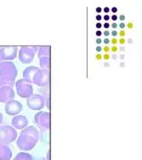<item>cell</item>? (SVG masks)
I'll use <instances>...</instances> for the list:
<instances>
[{
  "label": "cell",
  "instance_id": "obj_37",
  "mask_svg": "<svg viewBox=\"0 0 142 160\" xmlns=\"http://www.w3.org/2000/svg\"><path fill=\"white\" fill-rule=\"evenodd\" d=\"M111 10L112 11V13H117V7H113V8H111Z\"/></svg>",
  "mask_w": 142,
  "mask_h": 160
},
{
  "label": "cell",
  "instance_id": "obj_11",
  "mask_svg": "<svg viewBox=\"0 0 142 160\" xmlns=\"http://www.w3.org/2000/svg\"><path fill=\"white\" fill-rule=\"evenodd\" d=\"M15 98V91L12 87H0V102L7 103Z\"/></svg>",
  "mask_w": 142,
  "mask_h": 160
},
{
  "label": "cell",
  "instance_id": "obj_5",
  "mask_svg": "<svg viewBox=\"0 0 142 160\" xmlns=\"http://www.w3.org/2000/svg\"><path fill=\"white\" fill-rule=\"evenodd\" d=\"M37 50V46H22L19 51V61L23 64L31 63L33 61L35 53Z\"/></svg>",
  "mask_w": 142,
  "mask_h": 160
},
{
  "label": "cell",
  "instance_id": "obj_10",
  "mask_svg": "<svg viewBox=\"0 0 142 160\" xmlns=\"http://www.w3.org/2000/svg\"><path fill=\"white\" fill-rule=\"evenodd\" d=\"M5 112L10 116L18 115L23 109V106L20 102L16 100H11L10 102H7L5 105Z\"/></svg>",
  "mask_w": 142,
  "mask_h": 160
},
{
  "label": "cell",
  "instance_id": "obj_13",
  "mask_svg": "<svg viewBox=\"0 0 142 160\" xmlns=\"http://www.w3.org/2000/svg\"><path fill=\"white\" fill-rule=\"evenodd\" d=\"M38 70H39V68L37 67H28L23 71V78L32 84L35 75Z\"/></svg>",
  "mask_w": 142,
  "mask_h": 160
},
{
  "label": "cell",
  "instance_id": "obj_26",
  "mask_svg": "<svg viewBox=\"0 0 142 160\" xmlns=\"http://www.w3.org/2000/svg\"><path fill=\"white\" fill-rule=\"evenodd\" d=\"M110 55L109 54H104L103 56H102V59H104L105 61H108L109 59H110Z\"/></svg>",
  "mask_w": 142,
  "mask_h": 160
},
{
  "label": "cell",
  "instance_id": "obj_40",
  "mask_svg": "<svg viewBox=\"0 0 142 160\" xmlns=\"http://www.w3.org/2000/svg\"><path fill=\"white\" fill-rule=\"evenodd\" d=\"M118 18L120 19L121 21H124V20H125V16H124V15H121Z\"/></svg>",
  "mask_w": 142,
  "mask_h": 160
},
{
  "label": "cell",
  "instance_id": "obj_36",
  "mask_svg": "<svg viewBox=\"0 0 142 160\" xmlns=\"http://www.w3.org/2000/svg\"><path fill=\"white\" fill-rule=\"evenodd\" d=\"M111 18L112 21H117V19H118V17H117V16H116V15H113V16H111Z\"/></svg>",
  "mask_w": 142,
  "mask_h": 160
},
{
  "label": "cell",
  "instance_id": "obj_12",
  "mask_svg": "<svg viewBox=\"0 0 142 160\" xmlns=\"http://www.w3.org/2000/svg\"><path fill=\"white\" fill-rule=\"evenodd\" d=\"M11 123L16 129H24L28 126V120L23 115H16L11 121Z\"/></svg>",
  "mask_w": 142,
  "mask_h": 160
},
{
  "label": "cell",
  "instance_id": "obj_16",
  "mask_svg": "<svg viewBox=\"0 0 142 160\" xmlns=\"http://www.w3.org/2000/svg\"><path fill=\"white\" fill-rule=\"evenodd\" d=\"M38 59H39V63H40L42 69L49 71L50 65V56H44V57H40Z\"/></svg>",
  "mask_w": 142,
  "mask_h": 160
},
{
  "label": "cell",
  "instance_id": "obj_32",
  "mask_svg": "<svg viewBox=\"0 0 142 160\" xmlns=\"http://www.w3.org/2000/svg\"><path fill=\"white\" fill-rule=\"evenodd\" d=\"M103 35H104L105 37H108L109 35H110V32L107 31V30H105V31H104V32H103Z\"/></svg>",
  "mask_w": 142,
  "mask_h": 160
},
{
  "label": "cell",
  "instance_id": "obj_20",
  "mask_svg": "<svg viewBox=\"0 0 142 160\" xmlns=\"http://www.w3.org/2000/svg\"><path fill=\"white\" fill-rule=\"evenodd\" d=\"M117 43H119L121 45H124L126 43V39L124 38H120L119 39H117Z\"/></svg>",
  "mask_w": 142,
  "mask_h": 160
},
{
  "label": "cell",
  "instance_id": "obj_23",
  "mask_svg": "<svg viewBox=\"0 0 142 160\" xmlns=\"http://www.w3.org/2000/svg\"><path fill=\"white\" fill-rule=\"evenodd\" d=\"M110 43L112 44V45H117V38H112L111 40H110Z\"/></svg>",
  "mask_w": 142,
  "mask_h": 160
},
{
  "label": "cell",
  "instance_id": "obj_47",
  "mask_svg": "<svg viewBox=\"0 0 142 160\" xmlns=\"http://www.w3.org/2000/svg\"><path fill=\"white\" fill-rule=\"evenodd\" d=\"M126 42H128L129 43H133V40L131 39V38H129L128 40H126Z\"/></svg>",
  "mask_w": 142,
  "mask_h": 160
},
{
  "label": "cell",
  "instance_id": "obj_19",
  "mask_svg": "<svg viewBox=\"0 0 142 160\" xmlns=\"http://www.w3.org/2000/svg\"><path fill=\"white\" fill-rule=\"evenodd\" d=\"M110 49H111V51L112 53H117L119 50V48H118L117 45H112L111 48H110Z\"/></svg>",
  "mask_w": 142,
  "mask_h": 160
},
{
  "label": "cell",
  "instance_id": "obj_7",
  "mask_svg": "<svg viewBox=\"0 0 142 160\" xmlns=\"http://www.w3.org/2000/svg\"><path fill=\"white\" fill-rule=\"evenodd\" d=\"M18 48L16 46H3L0 48V58L2 62H11L17 57Z\"/></svg>",
  "mask_w": 142,
  "mask_h": 160
},
{
  "label": "cell",
  "instance_id": "obj_34",
  "mask_svg": "<svg viewBox=\"0 0 142 160\" xmlns=\"http://www.w3.org/2000/svg\"><path fill=\"white\" fill-rule=\"evenodd\" d=\"M103 27H104V28H105V29H108V28H110V24H109L108 22H105V24L103 25Z\"/></svg>",
  "mask_w": 142,
  "mask_h": 160
},
{
  "label": "cell",
  "instance_id": "obj_15",
  "mask_svg": "<svg viewBox=\"0 0 142 160\" xmlns=\"http://www.w3.org/2000/svg\"><path fill=\"white\" fill-rule=\"evenodd\" d=\"M37 56L38 58L44 57V56H50V46H41L38 47L37 50Z\"/></svg>",
  "mask_w": 142,
  "mask_h": 160
},
{
  "label": "cell",
  "instance_id": "obj_21",
  "mask_svg": "<svg viewBox=\"0 0 142 160\" xmlns=\"http://www.w3.org/2000/svg\"><path fill=\"white\" fill-rule=\"evenodd\" d=\"M102 50L105 52V54H108L110 51H111V49H110V47L108 45H105V46L102 48Z\"/></svg>",
  "mask_w": 142,
  "mask_h": 160
},
{
  "label": "cell",
  "instance_id": "obj_1",
  "mask_svg": "<svg viewBox=\"0 0 142 160\" xmlns=\"http://www.w3.org/2000/svg\"><path fill=\"white\" fill-rule=\"evenodd\" d=\"M39 140V132L36 127L27 126L22 131L16 140V145L22 152L31 151Z\"/></svg>",
  "mask_w": 142,
  "mask_h": 160
},
{
  "label": "cell",
  "instance_id": "obj_2",
  "mask_svg": "<svg viewBox=\"0 0 142 160\" xmlns=\"http://www.w3.org/2000/svg\"><path fill=\"white\" fill-rule=\"evenodd\" d=\"M17 69L12 62H2L0 63V87H12L17 76Z\"/></svg>",
  "mask_w": 142,
  "mask_h": 160
},
{
  "label": "cell",
  "instance_id": "obj_3",
  "mask_svg": "<svg viewBox=\"0 0 142 160\" xmlns=\"http://www.w3.org/2000/svg\"><path fill=\"white\" fill-rule=\"evenodd\" d=\"M17 138L16 129L9 124H0V144L9 145Z\"/></svg>",
  "mask_w": 142,
  "mask_h": 160
},
{
  "label": "cell",
  "instance_id": "obj_35",
  "mask_svg": "<svg viewBox=\"0 0 142 160\" xmlns=\"http://www.w3.org/2000/svg\"><path fill=\"white\" fill-rule=\"evenodd\" d=\"M101 42H102V40L100 39V38H98L95 40V43H97V44H100V43H101Z\"/></svg>",
  "mask_w": 142,
  "mask_h": 160
},
{
  "label": "cell",
  "instance_id": "obj_48",
  "mask_svg": "<svg viewBox=\"0 0 142 160\" xmlns=\"http://www.w3.org/2000/svg\"><path fill=\"white\" fill-rule=\"evenodd\" d=\"M117 55H115V54L114 55H112V59H113V60H117Z\"/></svg>",
  "mask_w": 142,
  "mask_h": 160
},
{
  "label": "cell",
  "instance_id": "obj_28",
  "mask_svg": "<svg viewBox=\"0 0 142 160\" xmlns=\"http://www.w3.org/2000/svg\"><path fill=\"white\" fill-rule=\"evenodd\" d=\"M95 58L97 61H100L102 59V55H100V53H97V54H95Z\"/></svg>",
  "mask_w": 142,
  "mask_h": 160
},
{
  "label": "cell",
  "instance_id": "obj_46",
  "mask_svg": "<svg viewBox=\"0 0 142 160\" xmlns=\"http://www.w3.org/2000/svg\"><path fill=\"white\" fill-rule=\"evenodd\" d=\"M2 122H3V115L0 112V124L2 123Z\"/></svg>",
  "mask_w": 142,
  "mask_h": 160
},
{
  "label": "cell",
  "instance_id": "obj_41",
  "mask_svg": "<svg viewBox=\"0 0 142 160\" xmlns=\"http://www.w3.org/2000/svg\"><path fill=\"white\" fill-rule=\"evenodd\" d=\"M32 160H46V158H34Z\"/></svg>",
  "mask_w": 142,
  "mask_h": 160
},
{
  "label": "cell",
  "instance_id": "obj_18",
  "mask_svg": "<svg viewBox=\"0 0 142 160\" xmlns=\"http://www.w3.org/2000/svg\"><path fill=\"white\" fill-rule=\"evenodd\" d=\"M38 92H40V95L42 96H43V97H44V99L50 98V86H49V85H48V86L43 87V88L39 89Z\"/></svg>",
  "mask_w": 142,
  "mask_h": 160
},
{
  "label": "cell",
  "instance_id": "obj_49",
  "mask_svg": "<svg viewBox=\"0 0 142 160\" xmlns=\"http://www.w3.org/2000/svg\"><path fill=\"white\" fill-rule=\"evenodd\" d=\"M120 50H121V51H124V50H125V47H124V46L120 47Z\"/></svg>",
  "mask_w": 142,
  "mask_h": 160
},
{
  "label": "cell",
  "instance_id": "obj_43",
  "mask_svg": "<svg viewBox=\"0 0 142 160\" xmlns=\"http://www.w3.org/2000/svg\"><path fill=\"white\" fill-rule=\"evenodd\" d=\"M102 27V25H101V23H96V28H98V29H100V28H101Z\"/></svg>",
  "mask_w": 142,
  "mask_h": 160
},
{
  "label": "cell",
  "instance_id": "obj_39",
  "mask_svg": "<svg viewBox=\"0 0 142 160\" xmlns=\"http://www.w3.org/2000/svg\"><path fill=\"white\" fill-rule=\"evenodd\" d=\"M102 11V9L100 8V7H97L96 8V12L97 13H100Z\"/></svg>",
  "mask_w": 142,
  "mask_h": 160
},
{
  "label": "cell",
  "instance_id": "obj_33",
  "mask_svg": "<svg viewBox=\"0 0 142 160\" xmlns=\"http://www.w3.org/2000/svg\"><path fill=\"white\" fill-rule=\"evenodd\" d=\"M95 50L97 51V53H100L102 51V48L100 46H97L95 48Z\"/></svg>",
  "mask_w": 142,
  "mask_h": 160
},
{
  "label": "cell",
  "instance_id": "obj_38",
  "mask_svg": "<svg viewBox=\"0 0 142 160\" xmlns=\"http://www.w3.org/2000/svg\"><path fill=\"white\" fill-rule=\"evenodd\" d=\"M96 36H97V37H100V36H101L102 35V32L100 31H96Z\"/></svg>",
  "mask_w": 142,
  "mask_h": 160
},
{
  "label": "cell",
  "instance_id": "obj_45",
  "mask_svg": "<svg viewBox=\"0 0 142 160\" xmlns=\"http://www.w3.org/2000/svg\"><path fill=\"white\" fill-rule=\"evenodd\" d=\"M104 11H105V13H108L109 11H110V9H109L108 7H105V8H104Z\"/></svg>",
  "mask_w": 142,
  "mask_h": 160
},
{
  "label": "cell",
  "instance_id": "obj_6",
  "mask_svg": "<svg viewBox=\"0 0 142 160\" xmlns=\"http://www.w3.org/2000/svg\"><path fill=\"white\" fill-rule=\"evenodd\" d=\"M34 122L36 125L42 130H49L50 126V114L49 112H37L34 118Z\"/></svg>",
  "mask_w": 142,
  "mask_h": 160
},
{
  "label": "cell",
  "instance_id": "obj_29",
  "mask_svg": "<svg viewBox=\"0 0 142 160\" xmlns=\"http://www.w3.org/2000/svg\"><path fill=\"white\" fill-rule=\"evenodd\" d=\"M110 27H111V28H113V29H116V28H118V24H117V23H116V22H113L112 24L110 25Z\"/></svg>",
  "mask_w": 142,
  "mask_h": 160
},
{
  "label": "cell",
  "instance_id": "obj_50",
  "mask_svg": "<svg viewBox=\"0 0 142 160\" xmlns=\"http://www.w3.org/2000/svg\"><path fill=\"white\" fill-rule=\"evenodd\" d=\"M120 59H121V60H124V55H122V56H120Z\"/></svg>",
  "mask_w": 142,
  "mask_h": 160
},
{
  "label": "cell",
  "instance_id": "obj_27",
  "mask_svg": "<svg viewBox=\"0 0 142 160\" xmlns=\"http://www.w3.org/2000/svg\"><path fill=\"white\" fill-rule=\"evenodd\" d=\"M118 27L120 28L121 30H124V28H126V24L124 22H121L120 24H118Z\"/></svg>",
  "mask_w": 142,
  "mask_h": 160
},
{
  "label": "cell",
  "instance_id": "obj_53",
  "mask_svg": "<svg viewBox=\"0 0 142 160\" xmlns=\"http://www.w3.org/2000/svg\"><path fill=\"white\" fill-rule=\"evenodd\" d=\"M0 48H1V47H0ZM1 62H2V60H1V58H0V63H1Z\"/></svg>",
  "mask_w": 142,
  "mask_h": 160
},
{
  "label": "cell",
  "instance_id": "obj_52",
  "mask_svg": "<svg viewBox=\"0 0 142 160\" xmlns=\"http://www.w3.org/2000/svg\"><path fill=\"white\" fill-rule=\"evenodd\" d=\"M121 67H124V63H121Z\"/></svg>",
  "mask_w": 142,
  "mask_h": 160
},
{
  "label": "cell",
  "instance_id": "obj_51",
  "mask_svg": "<svg viewBox=\"0 0 142 160\" xmlns=\"http://www.w3.org/2000/svg\"><path fill=\"white\" fill-rule=\"evenodd\" d=\"M104 65H105V67H109L108 63H105V64H104Z\"/></svg>",
  "mask_w": 142,
  "mask_h": 160
},
{
  "label": "cell",
  "instance_id": "obj_14",
  "mask_svg": "<svg viewBox=\"0 0 142 160\" xmlns=\"http://www.w3.org/2000/svg\"><path fill=\"white\" fill-rule=\"evenodd\" d=\"M12 151L8 145L0 144V160H10Z\"/></svg>",
  "mask_w": 142,
  "mask_h": 160
},
{
  "label": "cell",
  "instance_id": "obj_8",
  "mask_svg": "<svg viewBox=\"0 0 142 160\" xmlns=\"http://www.w3.org/2000/svg\"><path fill=\"white\" fill-rule=\"evenodd\" d=\"M27 104L28 108L32 110L38 111L45 106V99L43 96H41L40 94H34L27 99Z\"/></svg>",
  "mask_w": 142,
  "mask_h": 160
},
{
  "label": "cell",
  "instance_id": "obj_30",
  "mask_svg": "<svg viewBox=\"0 0 142 160\" xmlns=\"http://www.w3.org/2000/svg\"><path fill=\"white\" fill-rule=\"evenodd\" d=\"M103 43H105V45H107V44H109V43H110V39H109V38H105V39L103 40Z\"/></svg>",
  "mask_w": 142,
  "mask_h": 160
},
{
  "label": "cell",
  "instance_id": "obj_9",
  "mask_svg": "<svg viewBox=\"0 0 142 160\" xmlns=\"http://www.w3.org/2000/svg\"><path fill=\"white\" fill-rule=\"evenodd\" d=\"M32 83L39 87H45L50 85V71L39 69L35 75Z\"/></svg>",
  "mask_w": 142,
  "mask_h": 160
},
{
  "label": "cell",
  "instance_id": "obj_42",
  "mask_svg": "<svg viewBox=\"0 0 142 160\" xmlns=\"http://www.w3.org/2000/svg\"><path fill=\"white\" fill-rule=\"evenodd\" d=\"M109 19H110V16H109L108 15H105V16H104V20H105V22H107Z\"/></svg>",
  "mask_w": 142,
  "mask_h": 160
},
{
  "label": "cell",
  "instance_id": "obj_31",
  "mask_svg": "<svg viewBox=\"0 0 142 160\" xmlns=\"http://www.w3.org/2000/svg\"><path fill=\"white\" fill-rule=\"evenodd\" d=\"M110 34H111V36H112V37L115 38L117 36V32L115 31V30H113V31H111V32Z\"/></svg>",
  "mask_w": 142,
  "mask_h": 160
},
{
  "label": "cell",
  "instance_id": "obj_24",
  "mask_svg": "<svg viewBox=\"0 0 142 160\" xmlns=\"http://www.w3.org/2000/svg\"><path fill=\"white\" fill-rule=\"evenodd\" d=\"M117 35H119L120 37L123 38L126 35V32L124 31V30H121V31H119V32H117Z\"/></svg>",
  "mask_w": 142,
  "mask_h": 160
},
{
  "label": "cell",
  "instance_id": "obj_25",
  "mask_svg": "<svg viewBox=\"0 0 142 160\" xmlns=\"http://www.w3.org/2000/svg\"><path fill=\"white\" fill-rule=\"evenodd\" d=\"M50 98L45 99V106H46L48 109H50Z\"/></svg>",
  "mask_w": 142,
  "mask_h": 160
},
{
  "label": "cell",
  "instance_id": "obj_44",
  "mask_svg": "<svg viewBox=\"0 0 142 160\" xmlns=\"http://www.w3.org/2000/svg\"><path fill=\"white\" fill-rule=\"evenodd\" d=\"M101 19H102V16H100V15H98V16H96V20H97V21H100Z\"/></svg>",
  "mask_w": 142,
  "mask_h": 160
},
{
  "label": "cell",
  "instance_id": "obj_22",
  "mask_svg": "<svg viewBox=\"0 0 142 160\" xmlns=\"http://www.w3.org/2000/svg\"><path fill=\"white\" fill-rule=\"evenodd\" d=\"M126 26L128 29H133L134 27H135V24H134L133 22H129L127 23Z\"/></svg>",
  "mask_w": 142,
  "mask_h": 160
},
{
  "label": "cell",
  "instance_id": "obj_4",
  "mask_svg": "<svg viewBox=\"0 0 142 160\" xmlns=\"http://www.w3.org/2000/svg\"><path fill=\"white\" fill-rule=\"evenodd\" d=\"M16 88L18 96L22 98L28 99L33 95V88L32 83L27 82L24 78L19 79L16 82Z\"/></svg>",
  "mask_w": 142,
  "mask_h": 160
},
{
  "label": "cell",
  "instance_id": "obj_17",
  "mask_svg": "<svg viewBox=\"0 0 142 160\" xmlns=\"http://www.w3.org/2000/svg\"><path fill=\"white\" fill-rule=\"evenodd\" d=\"M33 157L32 156L31 154L27 153L26 152H20L16 156V158L13 160H32Z\"/></svg>",
  "mask_w": 142,
  "mask_h": 160
}]
</instances>
